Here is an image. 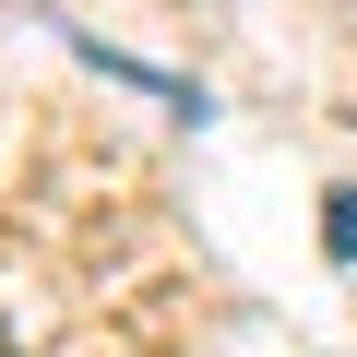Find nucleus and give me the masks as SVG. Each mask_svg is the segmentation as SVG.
<instances>
[{
	"label": "nucleus",
	"instance_id": "obj_1",
	"mask_svg": "<svg viewBox=\"0 0 357 357\" xmlns=\"http://www.w3.org/2000/svg\"><path fill=\"white\" fill-rule=\"evenodd\" d=\"M321 250L357 262V178H345V191H321Z\"/></svg>",
	"mask_w": 357,
	"mask_h": 357
}]
</instances>
